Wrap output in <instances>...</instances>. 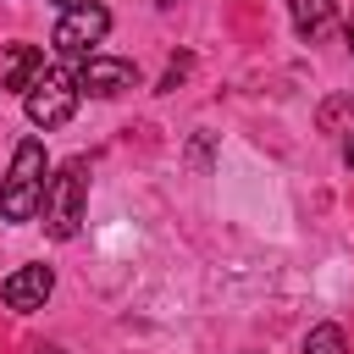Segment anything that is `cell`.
I'll return each mask as SVG.
<instances>
[{
	"label": "cell",
	"mask_w": 354,
	"mask_h": 354,
	"mask_svg": "<svg viewBox=\"0 0 354 354\" xmlns=\"http://www.w3.org/2000/svg\"><path fill=\"white\" fill-rule=\"evenodd\" d=\"M44 171H50L44 166V144L22 138L11 166H6V177H0V221H33L44 210V183H50Z\"/></svg>",
	"instance_id": "obj_1"
},
{
	"label": "cell",
	"mask_w": 354,
	"mask_h": 354,
	"mask_svg": "<svg viewBox=\"0 0 354 354\" xmlns=\"http://www.w3.org/2000/svg\"><path fill=\"white\" fill-rule=\"evenodd\" d=\"M83 205H88V160H66V166H55V177L44 183V232L50 238H77V227H83Z\"/></svg>",
	"instance_id": "obj_2"
},
{
	"label": "cell",
	"mask_w": 354,
	"mask_h": 354,
	"mask_svg": "<svg viewBox=\"0 0 354 354\" xmlns=\"http://www.w3.org/2000/svg\"><path fill=\"white\" fill-rule=\"evenodd\" d=\"M77 77L66 66H44L28 88H22V105H28V122L33 127H66L72 111H77Z\"/></svg>",
	"instance_id": "obj_3"
},
{
	"label": "cell",
	"mask_w": 354,
	"mask_h": 354,
	"mask_svg": "<svg viewBox=\"0 0 354 354\" xmlns=\"http://www.w3.org/2000/svg\"><path fill=\"white\" fill-rule=\"evenodd\" d=\"M111 33V11L105 6H72V11H61V22H55V33H50V44L66 55V61H88L94 55V44Z\"/></svg>",
	"instance_id": "obj_4"
},
{
	"label": "cell",
	"mask_w": 354,
	"mask_h": 354,
	"mask_svg": "<svg viewBox=\"0 0 354 354\" xmlns=\"http://www.w3.org/2000/svg\"><path fill=\"white\" fill-rule=\"evenodd\" d=\"M77 88L83 94H94V100H116V94H127V88H138V66L133 61H122V55H88V61H77Z\"/></svg>",
	"instance_id": "obj_5"
},
{
	"label": "cell",
	"mask_w": 354,
	"mask_h": 354,
	"mask_svg": "<svg viewBox=\"0 0 354 354\" xmlns=\"http://www.w3.org/2000/svg\"><path fill=\"white\" fill-rule=\"evenodd\" d=\"M50 288H55V271H50V266H22V271H11V277L0 282V299H6V310L33 315V310H44Z\"/></svg>",
	"instance_id": "obj_6"
},
{
	"label": "cell",
	"mask_w": 354,
	"mask_h": 354,
	"mask_svg": "<svg viewBox=\"0 0 354 354\" xmlns=\"http://www.w3.org/2000/svg\"><path fill=\"white\" fill-rule=\"evenodd\" d=\"M39 72H44V50H39V44H6V50H0V88L22 94Z\"/></svg>",
	"instance_id": "obj_7"
},
{
	"label": "cell",
	"mask_w": 354,
	"mask_h": 354,
	"mask_svg": "<svg viewBox=\"0 0 354 354\" xmlns=\"http://www.w3.org/2000/svg\"><path fill=\"white\" fill-rule=\"evenodd\" d=\"M332 11H337V0H293V28H299L304 39H315V33L332 22Z\"/></svg>",
	"instance_id": "obj_8"
},
{
	"label": "cell",
	"mask_w": 354,
	"mask_h": 354,
	"mask_svg": "<svg viewBox=\"0 0 354 354\" xmlns=\"http://www.w3.org/2000/svg\"><path fill=\"white\" fill-rule=\"evenodd\" d=\"M304 354H348V337H343V326H332V321L310 326V337H304Z\"/></svg>",
	"instance_id": "obj_9"
},
{
	"label": "cell",
	"mask_w": 354,
	"mask_h": 354,
	"mask_svg": "<svg viewBox=\"0 0 354 354\" xmlns=\"http://www.w3.org/2000/svg\"><path fill=\"white\" fill-rule=\"evenodd\" d=\"M343 39H348V55H354V17L343 22Z\"/></svg>",
	"instance_id": "obj_10"
},
{
	"label": "cell",
	"mask_w": 354,
	"mask_h": 354,
	"mask_svg": "<svg viewBox=\"0 0 354 354\" xmlns=\"http://www.w3.org/2000/svg\"><path fill=\"white\" fill-rule=\"evenodd\" d=\"M343 160H348V166H354V138H343Z\"/></svg>",
	"instance_id": "obj_11"
},
{
	"label": "cell",
	"mask_w": 354,
	"mask_h": 354,
	"mask_svg": "<svg viewBox=\"0 0 354 354\" xmlns=\"http://www.w3.org/2000/svg\"><path fill=\"white\" fill-rule=\"evenodd\" d=\"M55 6H61V11H72V6H88V0H55Z\"/></svg>",
	"instance_id": "obj_12"
},
{
	"label": "cell",
	"mask_w": 354,
	"mask_h": 354,
	"mask_svg": "<svg viewBox=\"0 0 354 354\" xmlns=\"http://www.w3.org/2000/svg\"><path fill=\"white\" fill-rule=\"evenodd\" d=\"M33 354H61V348H33Z\"/></svg>",
	"instance_id": "obj_13"
},
{
	"label": "cell",
	"mask_w": 354,
	"mask_h": 354,
	"mask_svg": "<svg viewBox=\"0 0 354 354\" xmlns=\"http://www.w3.org/2000/svg\"><path fill=\"white\" fill-rule=\"evenodd\" d=\"M160 6H171V0H160Z\"/></svg>",
	"instance_id": "obj_14"
}]
</instances>
